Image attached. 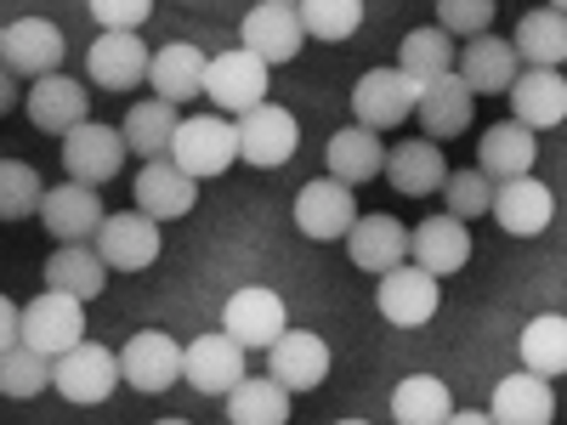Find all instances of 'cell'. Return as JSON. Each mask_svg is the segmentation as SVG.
Returning a JSON list of instances; mask_svg holds the SVG:
<instances>
[{
  "label": "cell",
  "instance_id": "obj_24",
  "mask_svg": "<svg viewBox=\"0 0 567 425\" xmlns=\"http://www.w3.org/2000/svg\"><path fill=\"white\" fill-rule=\"evenodd\" d=\"M420 131L432 136V142H454V136H465V125L477 120V91H471L460 74H443V80H432L420 91Z\"/></svg>",
  "mask_w": 567,
  "mask_h": 425
},
{
  "label": "cell",
  "instance_id": "obj_46",
  "mask_svg": "<svg viewBox=\"0 0 567 425\" xmlns=\"http://www.w3.org/2000/svg\"><path fill=\"white\" fill-rule=\"evenodd\" d=\"M449 425H499V419H494L488 408H454V414H449Z\"/></svg>",
  "mask_w": 567,
  "mask_h": 425
},
{
  "label": "cell",
  "instance_id": "obj_44",
  "mask_svg": "<svg viewBox=\"0 0 567 425\" xmlns=\"http://www.w3.org/2000/svg\"><path fill=\"white\" fill-rule=\"evenodd\" d=\"M91 7V18H97L103 29H125V34H136L142 23L154 18V0H85Z\"/></svg>",
  "mask_w": 567,
  "mask_h": 425
},
{
  "label": "cell",
  "instance_id": "obj_45",
  "mask_svg": "<svg viewBox=\"0 0 567 425\" xmlns=\"http://www.w3.org/2000/svg\"><path fill=\"white\" fill-rule=\"evenodd\" d=\"M0 346H23V307L0 301Z\"/></svg>",
  "mask_w": 567,
  "mask_h": 425
},
{
  "label": "cell",
  "instance_id": "obj_14",
  "mask_svg": "<svg viewBox=\"0 0 567 425\" xmlns=\"http://www.w3.org/2000/svg\"><path fill=\"white\" fill-rule=\"evenodd\" d=\"M91 245L109 261V272H148L159 261V221L142 216V210H131V216L120 210V216L103 221V232Z\"/></svg>",
  "mask_w": 567,
  "mask_h": 425
},
{
  "label": "cell",
  "instance_id": "obj_5",
  "mask_svg": "<svg viewBox=\"0 0 567 425\" xmlns=\"http://www.w3.org/2000/svg\"><path fill=\"white\" fill-rule=\"evenodd\" d=\"M120 369L131 392H171L187 374V346H176L165 329H136V335L120 346Z\"/></svg>",
  "mask_w": 567,
  "mask_h": 425
},
{
  "label": "cell",
  "instance_id": "obj_15",
  "mask_svg": "<svg viewBox=\"0 0 567 425\" xmlns=\"http://www.w3.org/2000/svg\"><path fill=\"white\" fill-rule=\"evenodd\" d=\"M194 205H199V176H187L176 159H148L136 170V210L154 216L159 227L182 221Z\"/></svg>",
  "mask_w": 567,
  "mask_h": 425
},
{
  "label": "cell",
  "instance_id": "obj_3",
  "mask_svg": "<svg viewBox=\"0 0 567 425\" xmlns=\"http://www.w3.org/2000/svg\"><path fill=\"white\" fill-rule=\"evenodd\" d=\"M420 80H409L403 69H369L358 85H352V120L369 125V131H392L403 120L420 114Z\"/></svg>",
  "mask_w": 567,
  "mask_h": 425
},
{
  "label": "cell",
  "instance_id": "obj_12",
  "mask_svg": "<svg viewBox=\"0 0 567 425\" xmlns=\"http://www.w3.org/2000/svg\"><path fill=\"white\" fill-rule=\"evenodd\" d=\"M296 227L307 232V239L329 245V239H347V232L358 227V205H352V187L336 182V176H318L307 182L296 194Z\"/></svg>",
  "mask_w": 567,
  "mask_h": 425
},
{
  "label": "cell",
  "instance_id": "obj_36",
  "mask_svg": "<svg viewBox=\"0 0 567 425\" xmlns=\"http://www.w3.org/2000/svg\"><path fill=\"white\" fill-rule=\"evenodd\" d=\"M516 58H523L528 69H561L567 63V12L545 7V12H528L523 23H516Z\"/></svg>",
  "mask_w": 567,
  "mask_h": 425
},
{
  "label": "cell",
  "instance_id": "obj_10",
  "mask_svg": "<svg viewBox=\"0 0 567 425\" xmlns=\"http://www.w3.org/2000/svg\"><path fill=\"white\" fill-rule=\"evenodd\" d=\"M125 131H114V125H74L69 136H63V170H69V182H85V187H103V182H114L120 176V165H125Z\"/></svg>",
  "mask_w": 567,
  "mask_h": 425
},
{
  "label": "cell",
  "instance_id": "obj_29",
  "mask_svg": "<svg viewBox=\"0 0 567 425\" xmlns=\"http://www.w3.org/2000/svg\"><path fill=\"white\" fill-rule=\"evenodd\" d=\"M414 267H425L432 278H454L471 261V227L460 216H425L414 227Z\"/></svg>",
  "mask_w": 567,
  "mask_h": 425
},
{
  "label": "cell",
  "instance_id": "obj_42",
  "mask_svg": "<svg viewBox=\"0 0 567 425\" xmlns=\"http://www.w3.org/2000/svg\"><path fill=\"white\" fill-rule=\"evenodd\" d=\"M40 205H45L40 170H29L23 159H7V165H0V216H7V221H23V216H40Z\"/></svg>",
  "mask_w": 567,
  "mask_h": 425
},
{
  "label": "cell",
  "instance_id": "obj_30",
  "mask_svg": "<svg viewBox=\"0 0 567 425\" xmlns=\"http://www.w3.org/2000/svg\"><path fill=\"white\" fill-rule=\"evenodd\" d=\"M511 114L528 131H550L567 120V80L561 69H523V80L511 85Z\"/></svg>",
  "mask_w": 567,
  "mask_h": 425
},
{
  "label": "cell",
  "instance_id": "obj_13",
  "mask_svg": "<svg viewBox=\"0 0 567 425\" xmlns=\"http://www.w3.org/2000/svg\"><path fill=\"white\" fill-rule=\"evenodd\" d=\"M347 250H352V267H358V272L386 278V272L409 267L414 232H409L398 216H358V227L347 232Z\"/></svg>",
  "mask_w": 567,
  "mask_h": 425
},
{
  "label": "cell",
  "instance_id": "obj_2",
  "mask_svg": "<svg viewBox=\"0 0 567 425\" xmlns=\"http://www.w3.org/2000/svg\"><path fill=\"white\" fill-rule=\"evenodd\" d=\"M267 69L272 63H261L256 52H245V45H233V52H216L210 58V74H205V97L216 103V114H250V108H261L267 103Z\"/></svg>",
  "mask_w": 567,
  "mask_h": 425
},
{
  "label": "cell",
  "instance_id": "obj_33",
  "mask_svg": "<svg viewBox=\"0 0 567 425\" xmlns=\"http://www.w3.org/2000/svg\"><path fill=\"white\" fill-rule=\"evenodd\" d=\"M120 131H125V148H131L136 159H171L182 120H176V103L148 97V103L125 108V125H120Z\"/></svg>",
  "mask_w": 567,
  "mask_h": 425
},
{
  "label": "cell",
  "instance_id": "obj_40",
  "mask_svg": "<svg viewBox=\"0 0 567 425\" xmlns=\"http://www.w3.org/2000/svg\"><path fill=\"white\" fill-rule=\"evenodd\" d=\"M301 23L312 40L341 45L363 29V0H301Z\"/></svg>",
  "mask_w": 567,
  "mask_h": 425
},
{
  "label": "cell",
  "instance_id": "obj_32",
  "mask_svg": "<svg viewBox=\"0 0 567 425\" xmlns=\"http://www.w3.org/2000/svg\"><path fill=\"white\" fill-rule=\"evenodd\" d=\"M109 283V261L97 256V245H63L45 261V290L74 296V301H97Z\"/></svg>",
  "mask_w": 567,
  "mask_h": 425
},
{
  "label": "cell",
  "instance_id": "obj_34",
  "mask_svg": "<svg viewBox=\"0 0 567 425\" xmlns=\"http://www.w3.org/2000/svg\"><path fill=\"white\" fill-rule=\"evenodd\" d=\"M290 386H278L272 374H250L227 392V419L233 425H290Z\"/></svg>",
  "mask_w": 567,
  "mask_h": 425
},
{
  "label": "cell",
  "instance_id": "obj_22",
  "mask_svg": "<svg viewBox=\"0 0 567 425\" xmlns=\"http://www.w3.org/2000/svg\"><path fill=\"white\" fill-rule=\"evenodd\" d=\"M494 221L511 232V239H539V232L556 221V194H550L539 176L499 182V194H494Z\"/></svg>",
  "mask_w": 567,
  "mask_h": 425
},
{
  "label": "cell",
  "instance_id": "obj_23",
  "mask_svg": "<svg viewBox=\"0 0 567 425\" xmlns=\"http://www.w3.org/2000/svg\"><path fill=\"white\" fill-rule=\"evenodd\" d=\"M477 97H511V85L523 80V58H516V45L511 40H494V34H477V40H465V52H460V69H454Z\"/></svg>",
  "mask_w": 567,
  "mask_h": 425
},
{
  "label": "cell",
  "instance_id": "obj_18",
  "mask_svg": "<svg viewBox=\"0 0 567 425\" xmlns=\"http://www.w3.org/2000/svg\"><path fill=\"white\" fill-rule=\"evenodd\" d=\"M267 374L290 392H312L329 381V346L312 329H284V335L267 346Z\"/></svg>",
  "mask_w": 567,
  "mask_h": 425
},
{
  "label": "cell",
  "instance_id": "obj_37",
  "mask_svg": "<svg viewBox=\"0 0 567 425\" xmlns=\"http://www.w3.org/2000/svg\"><path fill=\"white\" fill-rule=\"evenodd\" d=\"M454 414V392L437 381V374H409L392 392V419L398 425H449Z\"/></svg>",
  "mask_w": 567,
  "mask_h": 425
},
{
  "label": "cell",
  "instance_id": "obj_39",
  "mask_svg": "<svg viewBox=\"0 0 567 425\" xmlns=\"http://www.w3.org/2000/svg\"><path fill=\"white\" fill-rule=\"evenodd\" d=\"M0 392H7L12 403H29L40 392H58V363L40 357L34 346H7V357H0Z\"/></svg>",
  "mask_w": 567,
  "mask_h": 425
},
{
  "label": "cell",
  "instance_id": "obj_48",
  "mask_svg": "<svg viewBox=\"0 0 567 425\" xmlns=\"http://www.w3.org/2000/svg\"><path fill=\"white\" fill-rule=\"evenodd\" d=\"M336 425H369V419H336Z\"/></svg>",
  "mask_w": 567,
  "mask_h": 425
},
{
  "label": "cell",
  "instance_id": "obj_41",
  "mask_svg": "<svg viewBox=\"0 0 567 425\" xmlns=\"http://www.w3.org/2000/svg\"><path fill=\"white\" fill-rule=\"evenodd\" d=\"M494 194H499V182L477 165V170H454V176H449L443 205H449V216H460V221H477V216H494Z\"/></svg>",
  "mask_w": 567,
  "mask_h": 425
},
{
  "label": "cell",
  "instance_id": "obj_9",
  "mask_svg": "<svg viewBox=\"0 0 567 425\" xmlns=\"http://www.w3.org/2000/svg\"><path fill=\"white\" fill-rule=\"evenodd\" d=\"M109 210L97 199V187L85 182H63V187H45V205H40V227L52 232L58 245H91L103 232Z\"/></svg>",
  "mask_w": 567,
  "mask_h": 425
},
{
  "label": "cell",
  "instance_id": "obj_7",
  "mask_svg": "<svg viewBox=\"0 0 567 425\" xmlns=\"http://www.w3.org/2000/svg\"><path fill=\"white\" fill-rule=\"evenodd\" d=\"M63 52H69V40L52 18H12L0 29V58H7L12 74H29V80L63 74Z\"/></svg>",
  "mask_w": 567,
  "mask_h": 425
},
{
  "label": "cell",
  "instance_id": "obj_19",
  "mask_svg": "<svg viewBox=\"0 0 567 425\" xmlns=\"http://www.w3.org/2000/svg\"><path fill=\"white\" fill-rule=\"evenodd\" d=\"M29 125L34 131H45V136H69L74 125H85L91 120V91L80 85V80H69V74H45V80H34L29 85Z\"/></svg>",
  "mask_w": 567,
  "mask_h": 425
},
{
  "label": "cell",
  "instance_id": "obj_8",
  "mask_svg": "<svg viewBox=\"0 0 567 425\" xmlns=\"http://www.w3.org/2000/svg\"><path fill=\"white\" fill-rule=\"evenodd\" d=\"M301 40H307L301 7H284V0H256V7L245 12V23H239V45L256 52L261 63H296Z\"/></svg>",
  "mask_w": 567,
  "mask_h": 425
},
{
  "label": "cell",
  "instance_id": "obj_38",
  "mask_svg": "<svg viewBox=\"0 0 567 425\" xmlns=\"http://www.w3.org/2000/svg\"><path fill=\"white\" fill-rule=\"evenodd\" d=\"M516 357H523V369L545 374V381L567 374V318L561 312H539L523 329V341H516Z\"/></svg>",
  "mask_w": 567,
  "mask_h": 425
},
{
  "label": "cell",
  "instance_id": "obj_16",
  "mask_svg": "<svg viewBox=\"0 0 567 425\" xmlns=\"http://www.w3.org/2000/svg\"><path fill=\"white\" fill-rule=\"evenodd\" d=\"M301 148V125L290 108H278V103H261L250 114H239V154L256 165V170H272L284 165Z\"/></svg>",
  "mask_w": 567,
  "mask_h": 425
},
{
  "label": "cell",
  "instance_id": "obj_4",
  "mask_svg": "<svg viewBox=\"0 0 567 425\" xmlns=\"http://www.w3.org/2000/svg\"><path fill=\"white\" fill-rule=\"evenodd\" d=\"M120 381H125V369H120V352H114V346L80 341L74 352L58 357V397H69L74 408H97V403H109Z\"/></svg>",
  "mask_w": 567,
  "mask_h": 425
},
{
  "label": "cell",
  "instance_id": "obj_50",
  "mask_svg": "<svg viewBox=\"0 0 567 425\" xmlns=\"http://www.w3.org/2000/svg\"><path fill=\"white\" fill-rule=\"evenodd\" d=\"M284 7H301V0H284Z\"/></svg>",
  "mask_w": 567,
  "mask_h": 425
},
{
  "label": "cell",
  "instance_id": "obj_27",
  "mask_svg": "<svg viewBox=\"0 0 567 425\" xmlns=\"http://www.w3.org/2000/svg\"><path fill=\"white\" fill-rule=\"evenodd\" d=\"M488 414H494L499 425H550V419H556V392H550L545 374L516 369V374H505V381L494 386Z\"/></svg>",
  "mask_w": 567,
  "mask_h": 425
},
{
  "label": "cell",
  "instance_id": "obj_1",
  "mask_svg": "<svg viewBox=\"0 0 567 425\" xmlns=\"http://www.w3.org/2000/svg\"><path fill=\"white\" fill-rule=\"evenodd\" d=\"M171 159L187 176H199V182L233 170V159H245L239 154V120H227V114H194V120H182Z\"/></svg>",
  "mask_w": 567,
  "mask_h": 425
},
{
  "label": "cell",
  "instance_id": "obj_21",
  "mask_svg": "<svg viewBox=\"0 0 567 425\" xmlns=\"http://www.w3.org/2000/svg\"><path fill=\"white\" fill-rule=\"evenodd\" d=\"M148 69H154V52L142 45V34H125V29H109L85 52V74L97 80L103 91H131V85L148 80Z\"/></svg>",
  "mask_w": 567,
  "mask_h": 425
},
{
  "label": "cell",
  "instance_id": "obj_28",
  "mask_svg": "<svg viewBox=\"0 0 567 425\" xmlns=\"http://www.w3.org/2000/svg\"><path fill=\"white\" fill-rule=\"evenodd\" d=\"M205 74H210V58L199 52V45L176 40V45H159V52H154L148 85H154V97H165V103L182 108V103L205 97Z\"/></svg>",
  "mask_w": 567,
  "mask_h": 425
},
{
  "label": "cell",
  "instance_id": "obj_17",
  "mask_svg": "<svg viewBox=\"0 0 567 425\" xmlns=\"http://www.w3.org/2000/svg\"><path fill=\"white\" fill-rule=\"evenodd\" d=\"M245 352L250 346H239L227 329H221V335L210 329V335H199L194 346H187V374H182V381L194 392H205V397H227L239 381H250V374H245Z\"/></svg>",
  "mask_w": 567,
  "mask_h": 425
},
{
  "label": "cell",
  "instance_id": "obj_20",
  "mask_svg": "<svg viewBox=\"0 0 567 425\" xmlns=\"http://www.w3.org/2000/svg\"><path fill=\"white\" fill-rule=\"evenodd\" d=\"M374 307H381V318L398 323V329L432 323V318H437V278L409 261V267H398V272L381 278V290H374Z\"/></svg>",
  "mask_w": 567,
  "mask_h": 425
},
{
  "label": "cell",
  "instance_id": "obj_43",
  "mask_svg": "<svg viewBox=\"0 0 567 425\" xmlns=\"http://www.w3.org/2000/svg\"><path fill=\"white\" fill-rule=\"evenodd\" d=\"M494 7L499 0H437V23L449 34H465V40H477L494 29Z\"/></svg>",
  "mask_w": 567,
  "mask_h": 425
},
{
  "label": "cell",
  "instance_id": "obj_35",
  "mask_svg": "<svg viewBox=\"0 0 567 425\" xmlns=\"http://www.w3.org/2000/svg\"><path fill=\"white\" fill-rule=\"evenodd\" d=\"M398 69H403L409 80H420V85H432V80L454 74V69H460L454 34H449L443 23H437V29H409L403 45H398Z\"/></svg>",
  "mask_w": 567,
  "mask_h": 425
},
{
  "label": "cell",
  "instance_id": "obj_25",
  "mask_svg": "<svg viewBox=\"0 0 567 425\" xmlns=\"http://www.w3.org/2000/svg\"><path fill=\"white\" fill-rule=\"evenodd\" d=\"M449 165H443V148L432 136H414V142H398L386 154V182L398 187L403 199H425V194H443L449 187Z\"/></svg>",
  "mask_w": 567,
  "mask_h": 425
},
{
  "label": "cell",
  "instance_id": "obj_47",
  "mask_svg": "<svg viewBox=\"0 0 567 425\" xmlns=\"http://www.w3.org/2000/svg\"><path fill=\"white\" fill-rule=\"evenodd\" d=\"M154 425H194V419H154Z\"/></svg>",
  "mask_w": 567,
  "mask_h": 425
},
{
  "label": "cell",
  "instance_id": "obj_26",
  "mask_svg": "<svg viewBox=\"0 0 567 425\" xmlns=\"http://www.w3.org/2000/svg\"><path fill=\"white\" fill-rule=\"evenodd\" d=\"M386 154H392V148H381V131L347 125V131L329 136L323 170L336 176V182H347V187H363V182H374V176H386Z\"/></svg>",
  "mask_w": 567,
  "mask_h": 425
},
{
  "label": "cell",
  "instance_id": "obj_49",
  "mask_svg": "<svg viewBox=\"0 0 567 425\" xmlns=\"http://www.w3.org/2000/svg\"><path fill=\"white\" fill-rule=\"evenodd\" d=\"M550 7H556V12H567V0H550Z\"/></svg>",
  "mask_w": 567,
  "mask_h": 425
},
{
  "label": "cell",
  "instance_id": "obj_31",
  "mask_svg": "<svg viewBox=\"0 0 567 425\" xmlns=\"http://www.w3.org/2000/svg\"><path fill=\"white\" fill-rule=\"evenodd\" d=\"M539 159V131H528L523 120H505V125H488V136L477 142V165L494 176V182H516L528 176Z\"/></svg>",
  "mask_w": 567,
  "mask_h": 425
},
{
  "label": "cell",
  "instance_id": "obj_6",
  "mask_svg": "<svg viewBox=\"0 0 567 425\" xmlns=\"http://www.w3.org/2000/svg\"><path fill=\"white\" fill-rule=\"evenodd\" d=\"M80 341H85V301L45 290V296H34V307H23V346H34L40 357L58 363Z\"/></svg>",
  "mask_w": 567,
  "mask_h": 425
},
{
  "label": "cell",
  "instance_id": "obj_11",
  "mask_svg": "<svg viewBox=\"0 0 567 425\" xmlns=\"http://www.w3.org/2000/svg\"><path fill=\"white\" fill-rule=\"evenodd\" d=\"M221 329L239 346L250 352H267L284 329H290V312H284V301L272 290H261V283H250V290H233L227 307H221Z\"/></svg>",
  "mask_w": 567,
  "mask_h": 425
}]
</instances>
